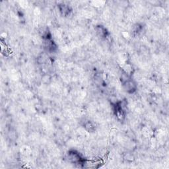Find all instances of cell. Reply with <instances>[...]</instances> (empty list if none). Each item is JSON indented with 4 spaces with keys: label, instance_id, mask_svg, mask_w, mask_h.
I'll return each mask as SVG.
<instances>
[{
    "label": "cell",
    "instance_id": "7a4b0ae2",
    "mask_svg": "<svg viewBox=\"0 0 169 169\" xmlns=\"http://www.w3.org/2000/svg\"><path fill=\"white\" fill-rule=\"evenodd\" d=\"M59 9H60V11L61 12V13L64 16H67L68 15H70V13L71 10L70 9V7L67 6V5H65V4L60 5Z\"/></svg>",
    "mask_w": 169,
    "mask_h": 169
},
{
    "label": "cell",
    "instance_id": "6da1fadb",
    "mask_svg": "<svg viewBox=\"0 0 169 169\" xmlns=\"http://www.w3.org/2000/svg\"><path fill=\"white\" fill-rule=\"evenodd\" d=\"M122 85L124 87V90L128 93L132 94L136 91V84L132 79H128L126 82L122 83Z\"/></svg>",
    "mask_w": 169,
    "mask_h": 169
}]
</instances>
